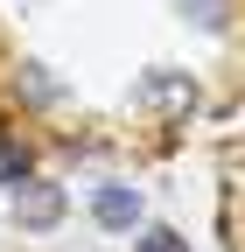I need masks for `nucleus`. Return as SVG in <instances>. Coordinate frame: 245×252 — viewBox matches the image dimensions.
Returning a JSON list of instances; mask_svg holds the SVG:
<instances>
[{
	"label": "nucleus",
	"mask_w": 245,
	"mask_h": 252,
	"mask_svg": "<svg viewBox=\"0 0 245 252\" xmlns=\"http://www.w3.org/2000/svg\"><path fill=\"white\" fill-rule=\"evenodd\" d=\"M133 105L154 112V119H189L196 112V77L189 70H147L133 84Z\"/></svg>",
	"instance_id": "nucleus-1"
},
{
	"label": "nucleus",
	"mask_w": 245,
	"mask_h": 252,
	"mask_svg": "<svg viewBox=\"0 0 245 252\" xmlns=\"http://www.w3.org/2000/svg\"><path fill=\"white\" fill-rule=\"evenodd\" d=\"M133 252H189V238L168 231V224H154V231H140V238H133Z\"/></svg>",
	"instance_id": "nucleus-4"
},
{
	"label": "nucleus",
	"mask_w": 245,
	"mask_h": 252,
	"mask_svg": "<svg viewBox=\"0 0 245 252\" xmlns=\"http://www.w3.org/2000/svg\"><path fill=\"white\" fill-rule=\"evenodd\" d=\"M14 217H21V224L28 231H49L56 224V217H63V189H56V182H14Z\"/></svg>",
	"instance_id": "nucleus-2"
},
{
	"label": "nucleus",
	"mask_w": 245,
	"mask_h": 252,
	"mask_svg": "<svg viewBox=\"0 0 245 252\" xmlns=\"http://www.w3.org/2000/svg\"><path fill=\"white\" fill-rule=\"evenodd\" d=\"M91 217H98L105 231H133V224H140V189H126V182H105L98 196H91Z\"/></svg>",
	"instance_id": "nucleus-3"
},
{
	"label": "nucleus",
	"mask_w": 245,
	"mask_h": 252,
	"mask_svg": "<svg viewBox=\"0 0 245 252\" xmlns=\"http://www.w3.org/2000/svg\"><path fill=\"white\" fill-rule=\"evenodd\" d=\"M182 14L196 28H224V0H182Z\"/></svg>",
	"instance_id": "nucleus-5"
}]
</instances>
